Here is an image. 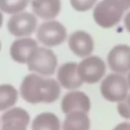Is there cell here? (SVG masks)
<instances>
[{
    "mask_svg": "<svg viewBox=\"0 0 130 130\" xmlns=\"http://www.w3.org/2000/svg\"><path fill=\"white\" fill-rule=\"evenodd\" d=\"M22 98L29 104H51L59 99L60 85L53 78H45L37 74L27 75L20 89Z\"/></svg>",
    "mask_w": 130,
    "mask_h": 130,
    "instance_id": "6da1fadb",
    "label": "cell"
},
{
    "mask_svg": "<svg viewBox=\"0 0 130 130\" xmlns=\"http://www.w3.org/2000/svg\"><path fill=\"white\" fill-rule=\"evenodd\" d=\"M129 8L130 0H102L95 6L93 17L101 27L110 28L121 21Z\"/></svg>",
    "mask_w": 130,
    "mask_h": 130,
    "instance_id": "7a4b0ae2",
    "label": "cell"
},
{
    "mask_svg": "<svg viewBox=\"0 0 130 130\" xmlns=\"http://www.w3.org/2000/svg\"><path fill=\"white\" fill-rule=\"evenodd\" d=\"M57 62V57L51 50L38 46L33 50L27 61L29 71L41 76L53 75Z\"/></svg>",
    "mask_w": 130,
    "mask_h": 130,
    "instance_id": "3957f363",
    "label": "cell"
},
{
    "mask_svg": "<svg viewBox=\"0 0 130 130\" xmlns=\"http://www.w3.org/2000/svg\"><path fill=\"white\" fill-rule=\"evenodd\" d=\"M127 80L121 74L108 75L101 82V93L104 98L110 102H120L128 95Z\"/></svg>",
    "mask_w": 130,
    "mask_h": 130,
    "instance_id": "277c9868",
    "label": "cell"
},
{
    "mask_svg": "<svg viewBox=\"0 0 130 130\" xmlns=\"http://www.w3.org/2000/svg\"><path fill=\"white\" fill-rule=\"evenodd\" d=\"M105 72L106 65L97 56H88L78 65V74L83 83H97L104 76Z\"/></svg>",
    "mask_w": 130,
    "mask_h": 130,
    "instance_id": "5b68a950",
    "label": "cell"
},
{
    "mask_svg": "<svg viewBox=\"0 0 130 130\" xmlns=\"http://www.w3.org/2000/svg\"><path fill=\"white\" fill-rule=\"evenodd\" d=\"M37 39L46 46H56L62 44L66 39V27L57 21L43 23L37 30Z\"/></svg>",
    "mask_w": 130,
    "mask_h": 130,
    "instance_id": "8992f818",
    "label": "cell"
},
{
    "mask_svg": "<svg viewBox=\"0 0 130 130\" xmlns=\"http://www.w3.org/2000/svg\"><path fill=\"white\" fill-rule=\"evenodd\" d=\"M36 17L29 12H20L13 15L8 22V31L15 37L32 34L37 27Z\"/></svg>",
    "mask_w": 130,
    "mask_h": 130,
    "instance_id": "52a82bcc",
    "label": "cell"
},
{
    "mask_svg": "<svg viewBox=\"0 0 130 130\" xmlns=\"http://www.w3.org/2000/svg\"><path fill=\"white\" fill-rule=\"evenodd\" d=\"M107 62L113 72L125 74L130 71V46L120 44L114 46L108 53Z\"/></svg>",
    "mask_w": 130,
    "mask_h": 130,
    "instance_id": "ba28073f",
    "label": "cell"
},
{
    "mask_svg": "<svg viewBox=\"0 0 130 130\" xmlns=\"http://www.w3.org/2000/svg\"><path fill=\"white\" fill-rule=\"evenodd\" d=\"M61 109L66 115L76 111L88 113L91 109V101L85 93L72 91L63 97L61 102Z\"/></svg>",
    "mask_w": 130,
    "mask_h": 130,
    "instance_id": "9c48e42d",
    "label": "cell"
},
{
    "mask_svg": "<svg viewBox=\"0 0 130 130\" xmlns=\"http://www.w3.org/2000/svg\"><path fill=\"white\" fill-rule=\"evenodd\" d=\"M2 123L0 130H27L30 123V116L25 110L14 107L2 114Z\"/></svg>",
    "mask_w": 130,
    "mask_h": 130,
    "instance_id": "30bf717a",
    "label": "cell"
},
{
    "mask_svg": "<svg viewBox=\"0 0 130 130\" xmlns=\"http://www.w3.org/2000/svg\"><path fill=\"white\" fill-rule=\"evenodd\" d=\"M69 46L75 55L84 58L89 56L92 53L94 43L89 34L83 30H78L69 37Z\"/></svg>",
    "mask_w": 130,
    "mask_h": 130,
    "instance_id": "8fae6325",
    "label": "cell"
},
{
    "mask_svg": "<svg viewBox=\"0 0 130 130\" xmlns=\"http://www.w3.org/2000/svg\"><path fill=\"white\" fill-rule=\"evenodd\" d=\"M59 84L69 90H75L80 88L83 82L78 74V64L70 62L62 64L57 72Z\"/></svg>",
    "mask_w": 130,
    "mask_h": 130,
    "instance_id": "7c38bea8",
    "label": "cell"
},
{
    "mask_svg": "<svg viewBox=\"0 0 130 130\" xmlns=\"http://www.w3.org/2000/svg\"><path fill=\"white\" fill-rule=\"evenodd\" d=\"M37 47V43L32 38H21L14 41L10 48V55L12 59L18 63L24 64L33 52Z\"/></svg>",
    "mask_w": 130,
    "mask_h": 130,
    "instance_id": "4fadbf2b",
    "label": "cell"
},
{
    "mask_svg": "<svg viewBox=\"0 0 130 130\" xmlns=\"http://www.w3.org/2000/svg\"><path fill=\"white\" fill-rule=\"evenodd\" d=\"M31 5L34 12L46 20L56 18L61 9L60 0H32Z\"/></svg>",
    "mask_w": 130,
    "mask_h": 130,
    "instance_id": "5bb4252c",
    "label": "cell"
},
{
    "mask_svg": "<svg viewBox=\"0 0 130 130\" xmlns=\"http://www.w3.org/2000/svg\"><path fill=\"white\" fill-rule=\"evenodd\" d=\"M90 127L91 122L87 113L82 111L67 114L62 124V130H89Z\"/></svg>",
    "mask_w": 130,
    "mask_h": 130,
    "instance_id": "9a60e30c",
    "label": "cell"
},
{
    "mask_svg": "<svg viewBox=\"0 0 130 130\" xmlns=\"http://www.w3.org/2000/svg\"><path fill=\"white\" fill-rule=\"evenodd\" d=\"M32 130H60V121L54 113L44 112L34 119Z\"/></svg>",
    "mask_w": 130,
    "mask_h": 130,
    "instance_id": "2e32d148",
    "label": "cell"
},
{
    "mask_svg": "<svg viewBox=\"0 0 130 130\" xmlns=\"http://www.w3.org/2000/svg\"><path fill=\"white\" fill-rule=\"evenodd\" d=\"M18 93L16 88L8 84L0 85V111L12 107L18 101Z\"/></svg>",
    "mask_w": 130,
    "mask_h": 130,
    "instance_id": "e0dca14e",
    "label": "cell"
},
{
    "mask_svg": "<svg viewBox=\"0 0 130 130\" xmlns=\"http://www.w3.org/2000/svg\"><path fill=\"white\" fill-rule=\"evenodd\" d=\"M30 0H0V9L10 14L22 12L28 5Z\"/></svg>",
    "mask_w": 130,
    "mask_h": 130,
    "instance_id": "ac0fdd59",
    "label": "cell"
},
{
    "mask_svg": "<svg viewBox=\"0 0 130 130\" xmlns=\"http://www.w3.org/2000/svg\"><path fill=\"white\" fill-rule=\"evenodd\" d=\"M97 0H70L72 8L78 11H86L90 10Z\"/></svg>",
    "mask_w": 130,
    "mask_h": 130,
    "instance_id": "d6986e66",
    "label": "cell"
},
{
    "mask_svg": "<svg viewBox=\"0 0 130 130\" xmlns=\"http://www.w3.org/2000/svg\"><path fill=\"white\" fill-rule=\"evenodd\" d=\"M118 113L125 119H130V94L117 104Z\"/></svg>",
    "mask_w": 130,
    "mask_h": 130,
    "instance_id": "ffe728a7",
    "label": "cell"
},
{
    "mask_svg": "<svg viewBox=\"0 0 130 130\" xmlns=\"http://www.w3.org/2000/svg\"><path fill=\"white\" fill-rule=\"evenodd\" d=\"M113 130H130V123H121Z\"/></svg>",
    "mask_w": 130,
    "mask_h": 130,
    "instance_id": "44dd1931",
    "label": "cell"
},
{
    "mask_svg": "<svg viewBox=\"0 0 130 130\" xmlns=\"http://www.w3.org/2000/svg\"><path fill=\"white\" fill-rule=\"evenodd\" d=\"M124 23H125V27L126 30L130 33V11L126 15Z\"/></svg>",
    "mask_w": 130,
    "mask_h": 130,
    "instance_id": "7402d4cb",
    "label": "cell"
},
{
    "mask_svg": "<svg viewBox=\"0 0 130 130\" xmlns=\"http://www.w3.org/2000/svg\"><path fill=\"white\" fill-rule=\"evenodd\" d=\"M127 83H128V86L130 89V71L128 74V77H127Z\"/></svg>",
    "mask_w": 130,
    "mask_h": 130,
    "instance_id": "603a6c76",
    "label": "cell"
},
{
    "mask_svg": "<svg viewBox=\"0 0 130 130\" xmlns=\"http://www.w3.org/2000/svg\"><path fill=\"white\" fill-rule=\"evenodd\" d=\"M2 21H3V17H2V12L0 11V27L2 24Z\"/></svg>",
    "mask_w": 130,
    "mask_h": 130,
    "instance_id": "cb8c5ba5",
    "label": "cell"
},
{
    "mask_svg": "<svg viewBox=\"0 0 130 130\" xmlns=\"http://www.w3.org/2000/svg\"><path fill=\"white\" fill-rule=\"evenodd\" d=\"M0 50H1V42H0Z\"/></svg>",
    "mask_w": 130,
    "mask_h": 130,
    "instance_id": "d4e9b609",
    "label": "cell"
}]
</instances>
